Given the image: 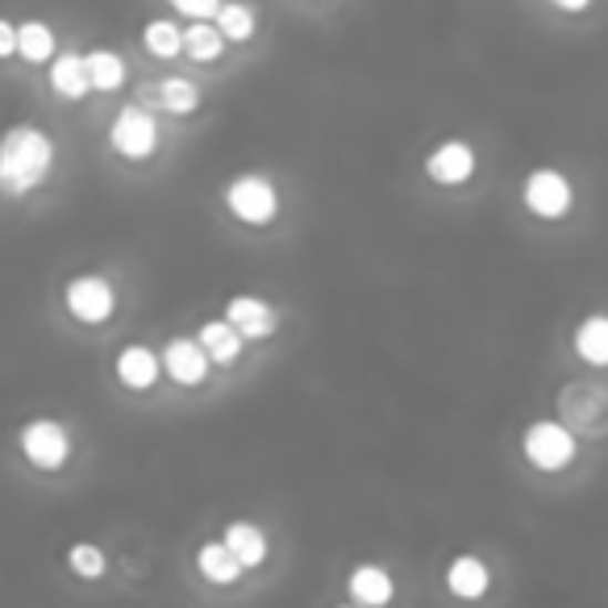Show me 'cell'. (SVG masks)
I'll list each match as a JSON object with an SVG mask.
<instances>
[{
  "label": "cell",
  "instance_id": "13",
  "mask_svg": "<svg viewBox=\"0 0 608 608\" xmlns=\"http://www.w3.org/2000/svg\"><path fill=\"white\" fill-rule=\"evenodd\" d=\"M47 84H51V92L59 96V101H84L87 92H96L92 71H87V54L84 51H59L51 59Z\"/></svg>",
  "mask_w": 608,
  "mask_h": 608
},
{
  "label": "cell",
  "instance_id": "19",
  "mask_svg": "<svg viewBox=\"0 0 608 608\" xmlns=\"http://www.w3.org/2000/svg\"><path fill=\"white\" fill-rule=\"evenodd\" d=\"M229 51V38L221 34L217 21H188L184 25V54L192 63H217Z\"/></svg>",
  "mask_w": 608,
  "mask_h": 608
},
{
  "label": "cell",
  "instance_id": "6",
  "mask_svg": "<svg viewBox=\"0 0 608 608\" xmlns=\"http://www.w3.org/2000/svg\"><path fill=\"white\" fill-rule=\"evenodd\" d=\"M522 205L538 221H563L575 209V184L558 167H534L522 179Z\"/></svg>",
  "mask_w": 608,
  "mask_h": 608
},
{
  "label": "cell",
  "instance_id": "25",
  "mask_svg": "<svg viewBox=\"0 0 608 608\" xmlns=\"http://www.w3.org/2000/svg\"><path fill=\"white\" fill-rule=\"evenodd\" d=\"M68 567L80 575V579H101V575L109 571V558L96 542H75L68 550Z\"/></svg>",
  "mask_w": 608,
  "mask_h": 608
},
{
  "label": "cell",
  "instance_id": "17",
  "mask_svg": "<svg viewBox=\"0 0 608 608\" xmlns=\"http://www.w3.org/2000/svg\"><path fill=\"white\" fill-rule=\"evenodd\" d=\"M196 571L205 575L209 584H217V588H229V584L243 579L246 567H243V558L234 555V546H229L226 538H213L196 550Z\"/></svg>",
  "mask_w": 608,
  "mask_h": 608
},
{
  "label": "cell",
  "instance_id": "12",
  "mask_svg": "<svg viewBox=\"0 0 608 608\" xmlns=\"http://www.w3.org/2000/svg\"><path fill=\"white\" fill-rule=\"evenodd\" d=\"M113 375H117V383H122L125 392H151L158 383V375H167V371H163V350H151L142 347V342L117 350Z\"/></svg>",
  "mask_w": 608,
  "mask_h": 608
},
{
  "label": "cell",
  "instance_id": "11",
  "mask_svg": "<svg viewBox=\"0 0 608 608\" xmlns=\"http://www.w3.org/2000/svg\"><path fill=\"white\" fill-rule=\"evenodd\" d=\"M226 317L246 333V338H250V342H267V338H276V330H279V309L271 305V300H262V296H255V292L229 296Z\"/></svg>",
  "mask_w": 608,
  "mask_h": 608
},
{
  "label": "cell",
  "instance_id": "22",
  "mask_svg": "<svg viewBox=\"0 0 608 608\" xmlns=\"http://www.w3.org/2000/svg\"><path fill=\"white\" fill-rule=\"evenodd\" d=\"M59 54V38L47 21H21L18 25V59L25 63H51Z\"/></svg>",
  "mask_w": 608,
  "mask_h": 608
},
{
  "label": "cell",
  "instance_id": "28",
  "mask_svg": "<svg viewBox=\"0 0 608 608\" xmlns=\"http://www.w3.org/2000/svg\"><path fill=\"white\" fill-rule=\"evenodd\" d=\"M550 4H555L558 13H584L591 0H550Z\"/></svg>",
  "mask_w": 608,
  "mask_h": 608
},
{
  "label": "cell",
  "instance_id": "1",
  "mask_svg": "<svg viewBox=\"0 0 608 608\" xmlns=\"http://www.w3.org/2000/svg\"><path fill=\"white\" fill-rule=\"evenodd\" d=\"M54 172V142L42 125H13L0 138V188L4 196H25L42 188Z\"/></svg>",
  "mask_w": 608,
  "mask_h": 608
},
{
  "label": "cell",
  "instance_id": "7",
  "mask_svg": "<svg viewBox=\"0 0 608 608\" xmlns=\"http://www.w3.org/2000/svg\"><path fill=\"white\" fill-rule=\"evenodd\" d=\"M21 454L38 471H63L71 458V430L54 418H34L21 425Z\"/></svg>",
  "mask_w": 608,
  "mask_h": 608
},
{
  "label": "cell",
  "instance_id": "3",
  "mask_svg": "<svg viewBox=\"0 0 608 608\" xmlns=\"http://www.w3.org/2000/svg\"><path fill=\"white\" fill-rule=\"evenodd\" d=\"M522 454L529 467L538 471H567L579 458V437L571 425H563L555 418L529 421L522 434Z\"/></svg>",
  "mask_w": 608,
  "mask_h": 608
},
{
  "label": "cell",
  "instance_id": "23",
  "mask_svg": "<svg viewBox=\"0 0 608 608\" xmlns=\"http://www.w3.org/2000/svg\"><path fill=\"white\" fill-rule=\"evenodd\" d=\"M87 54V71H92V84H96V92H117V87H125V80H130V68H125V59L117 51H109V47H92Z\"/></svg>",
  "mask_w": 608,
  "mask_h": 608
},
{
  "label": "cell",
  "instance_id": "18",
  "mask_svg": "<svg viewBox=\"0 0 608 608\" xmlns=\"http://www.w3.org/2000/svg\"><path fill=\"white\" fill-rule=\"evenodd\" d=\"M571 350L579 363L608 367V313H588L571 333Z\"/></svg>",
  "mask_w": 608,
  "mask_h": 608
},
{
  "label": "cell",
  "instance_id": "24",
  "mask_svg": "<svg viewBox=\"0 0 608 608\" xmlns=\"http://www.w3.org/2000/svg\"><path fill=\"white\" fill-rule=\"evenodd\" d=\"M217 25H221V34L238 47V42H250V38H255V30H259V13H255L250 0H226L221 13H217Z\"/></svg>",
  "mask_w": 608,
  "mask_h": 608
},
{
  "label": "cell",
  "instance_id": "4",
  "mask_svg": "<svg viewBox=\"0 0 608 608\" xmlns=\"http://www.w3.org/2000/svg\"><path fill=\"white\" fill-rule=\"evenodd\" d=\"M109 151L125 163H146L158 151V117L151 105H134L117 109V117L109 122Z\"/></svg>",
  "mask_w": 608,
  "mask_h": 608
},
{
  "label": "cell",
  "instance_id": "14",
  "mask_svg": "<svg viewBox=\"0 0 608 608\" xmlns=\"http://www.w3.org/2000/svg\"><path fill=\"white\" fill-rule=\"evenodd\" d=\"M347 596L363 608H380L396 600V579L383 563H354L347 575Z\"/></svg>",
  "mask_w": 608,
  "mask_h": 608
},
{
  "label": "cell",
  "instance_id": "5",
  "mask_svg": "<svg viewBox=\"0 0 608 608\" xmlns=\"http://www.w3.org/2000/svg\"><path fill=\"white\" fill-rule=\"evenodd\" d=\"M63 305H68L71 321H80V326H105V321H113V313H117V288H113V279L101 276V271H84V276L68 279Z\"/></svg>",
  "mask_w": 608,
  "mask_h": 608
},
{
  "label": "cell",
  "instance_id": "20",
  "mask_svg": "<svg viewBox=\"0 0 608 608\" xmlns=\"http://www.w3.org/2000/svg\"><path fill=\"white\" fill-rule=\"evenodd\" d=\"M142 51L151 59H179L184 54V25L172 18H151L142 25Z\"/></svg>",
  "mask_w": 608,
  "mask_h": 608
},
{
  "label": "cell",
  "instance_id": "15",
  "mask_svg": "<svg viewBox=\"0 0 608 608\" xmlns=\"http://www.w3.org/2000/svg\"><path fill=\"white\" fill-rule=\"evenodd\" d=\"M442 579H446V591L454 600H484L492 591V571H487V563L480 555H454Z\"/></svg>",
  "mask_w": 608,
  "mask_h": 608
},
{
  "label": "cell",
  "instance_id": "21",
  "mask_svg": "<svg viewBox=\"0 0 608 608\" xmlns=\"http://www.w3.org/2000/svg\"><path fill=\"white\" fill-rule=\"evenodd\" d=\"M221 538L234 546V555L243 558V567L250 571V567H262L267 563V534H262L255 522H229L226 529H221Z\"/></svg>",
  "mask_w": 608,
  "mask_h": 608
},
{
  "label": "cell",
  "instance_id": "9",
  "mask_svg": "<svg viewBox=\"0 0 608 608\" xmlns=\"http://www.w3.org/2000/svg\"><path fill=\"white\" fill-rule=\"evenodd\" d=\"M475 167H480V155H475V146L463 138L437 142L434 151L425 155V175H430V184H437V188H463V184L475 179Z\"/></svg>",
  "mask_w": 608,
  "mask_h": 608
},
{
  "label": "cell",
  "instance_id": "26",
  "mask_svg": "<svg viewBox=\"0 0 608 608\" xmlns=\"http://www.w3.org/2000/svg\"><path fill=\"white\" fill-rule=\"evenodd\" d=\"M167 4L188 21H217V13H221L226 0H167Z\"/></svg>",
  "mask_w": 608,
  "mask_h": 608
},
{
  "label": "cell",
  "instance_id": "27",
  "mask_svg": "<svg viewBox=\"0 0 608 608\" xmlns=\"http://www.w3.org/2000/svg\"><path fill=\"white\" fill-rule=\"evenodd\" d=\"M18 54V21L4 18L0 21V59H13Z\"/></svg>",
  "mask_w": 608,
  "mask_h": 608
},
{
  "label": "cell",
  "instance_id": "10",
  "mask_svg": "<svg viewBox=\"0 0 608 608\" xmlns=\"http://www.w3.org/2000/svg\"><path fill=\"white\" fill-rule=\"evenodd\" d=\"M138 101L172 117H192L200 109V84L188 75H163L158 84H138Z\"/></svg>",
  "mask_w": 608,
  "mask_h": 608
},
{
  "label": "cell",
  "instance_id": "2",
  "mask_svg": "<svg viewBox=\"0 0 608 608\" xmlns=\"http://www.w3.org/2000/svg\"><path fill=\"white\" fill-rule=\"evenodd\" d=\"M221 200H226L229 217L250 229L271 226L279 217V188H276V179L262 172L234 175L226 188H221Z\"/></svg>",
  "mask_w": 608,
  "mask_h": 608
},
{
  "label": "cell",
  "instance_id": "16",
  "mask_svg": "<svg viewBox=\"0 0 608 608\" xmlns=\"http://www.w3.org/2000/svg\"><path fill=\"white\" fill-rule=\"evenodd\" d=\"M196 338L205 342V350L213 354V363L217 367H234L246 354V342H250L229 317H213V321H205V326L196 330Z\"/></svg>",
  "mask_w": 608,
  "mask_h": 608
},
{
  "label": "cell",
  "instance_id": "8",
  "mask_svg": "<svg viewBox=\"0 0 608 608\" xmlns=\"http://www.w3.org/2000/svg\"><path fill=\"white\" fill-rule=\"evenodd\" d=\"M163 371L167 380L179 383V388H200L209 383V371H213V354L205 350V342L196 333H175L163 342Z\"/></svg>",
  "mask_w": 608,
  "mask_h": 608
}]
</instances>
